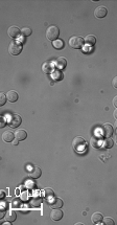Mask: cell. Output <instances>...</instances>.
<instances>
[{
	"mask_svg": "<svg viewBox=\"0 0 117 225\" xmlns=\"http://www.w3.org/2000/svg\"><path fill=\"white\" fill-rule=\"evenodd\" d=\"M86 146H87L86 140H85L83 137H80V136H76V137L73 138L72 147H73V149H74L75 151L82 152V151H84L85 149H86Z\"/></svg>",
	"mask_w": 117,
	"mask_h": 225,
	"instance_id": "1",
	"label": "cell"
},
{
	"mask_svg": "<svg viewBox=\"0 0 117 225\" xmlns=\"http://www.w3.org/2000/svg\"><path fill=\"white\" fill-rule=\"evenodd\" d=\"M60 35V29H58L55 25H51L47 28L46 31V38L50 41H55L57 38Z\"/></svg>",
	"mask_w": 117,
	"mask_h": 225,
	"instance_id": "2",
	"label": "cell"
},
{
	"mask_svg": "<svg viewBox=\"0 0 117 225\" xmlns=\"http://www.w3.org/2000/svg\"><path fill=\"white\" fill-rule=\"evenodd\" d=\"M85 43V40L80 36H73L70 38L69 40V45L71 46L74 49H79V48H82L83 45Z\"/></svg>",
	"mask_w": 117,
	"mask_h": 225,
	"instance_id": "3",
	"label": "cell"
},
{
	"mask_svg": "<svg viewBox=\"0 0 117 225\" xmlns=\"http://www.w3.org/2000/svg\"><path fill=\"white\" fill-rule=\"evenodd\" d=\"M9 51L11 55L13 56H18L19 53L22 51V45L18 41H12L9 45Z\"/></svg>",
	"mask_w": 117,
	"mask_h": 225,
	"instance_id": "4",
	"label": "cell"
},
{
	"mask_svg": "<svg viewBox=\"0 0 117 225\" xmlns=\"http://www.w3.org/2000/svg\"><path fill=\"white\" fill-rule=\"evenodd\" d=\"M22 123V118L18 114H11L9 118V125L12 128H17L18 126H20Z\"/></svg>",
	"mask_w": 117,
	"mask_h": 225,
	"instance_id": "5",
	"label": "cell"
},
{
	"mask_svg": "<svg viewBox=\"0 0 117 225\" xmlns=\"http://www.w3.org/2000/svg\"><path fill=\"white\" fill-rule=\"evenodd\" d=\"M113 127L111 126L110 124H105L104 126L101 127V135L104 136L105 138H109L113 135Z\"/></svg>",
	"mask_w": 117,
	"mask_h": 225,
	"instance_id": "6",
	"label": "cell"
},
{
	"mask_svg": "<svg viewBox=\"0 0 117 225\" xmlns=\"http://www.w3.org/2000/svg\"><path fill=\"white\" fill-rule=\"evenodd\" d=\"M107 14H108V9H107L105 6H101H101H97L96 9H95V11H94L95 17H96V18H99V19H101V18H104V17H106Z\"/></svg>",
	"mask_w": 117,
	"mask_h": 225,
	"instance_id": "7",
	"label": "cell"
},
{
	"mask_svg": "<svg viewBox=\"0 0 117 225\" xmlns=\"http://www.w3.org/2000/svg\"><path fill=\"white\" fill-rule=\"evenodd\" d=\"M28 175L30 178H33V179H38V178L41 177V175H42V172H41V169L38 168V167H33L29 170L28 172Z\"/></svg>",
	"mask_w": 117,
	"mask_h": 225,
	"instance_id": "8",
	"label": "cell"
},
{
	"mask_svg": "<svg viewBox=\"0 0 117 225\" xmlns=\"http://www.w3.org/2000/svg\"><path fill=\"white\" fill-rule=\"evenodd\" d=\"M49 206L51 209H61L63 206V201L60 198H51L49 201Z\"/></svg>",
	"mask_w": 117,
	"mask_h": 225,
	"instance_id": "9",
	"label": "cell"
},
{
	"mask_svg": "<svg viewBox=\"0 0 117 225\" xmlns=\"http://www.w3.org/2000/svg\"><path fill=\"white\" fill-rule=\"evenodd\" d=\"M53 68H55L53 63L50 62V61H46V62L43 63V65H42V71L45 73H52Z\"/></svg>",
	"mask_w": 117,
	"mask_h": 225,
	"instance_id": "10",
	"label": "cell"
},
{
	"mask_svg": "<svg viewBox=\"0 0 117 225\" xmlns=\"http://www.w3.org/2000/svg\"><path fill=\"white\" fill-rule=\"evenodd\" d=\"M63 217V212H61L60 209H53L52 211H51V214H50V218L53 220V221H58V220H61Z\"/></svg>",
	"mask_w": 117,
	"mask_h": 225,
	"instance_id": "11",
	"label": "cell"
},
{
	"mask_svg": "<svg viewBox=\"0 0 117 225\" xmlns=\"http://www.w3.org/2000/svg\"><path fill=\"white\" fill-rule=\"evenodd\" d=\"M20 33H21V29L18 28L17 26H11V27L7 29V34H9V36L11 38H17Z\"/></svg>",
	"mask_w": 117,
	"mask_h": 225,
	"instance_id": "12",
	"label": "cell"
},
{
	"mask_svg": "<svg viewBox=\"0 0 117 225\" xmlns=\"http://www.w3.org/2000/svg\"><path fill=\"white\" fill-rule=\"evenodd\" d=\"M15 138L18 139L19 141L24 140V139L27 138V133L25 130H17L15 132Z\"/></svg>",
	"mask_w": 117,
	"mask_h": 225,
	"instance_id": "13",
	"label": "cell"
},
{
	"mask_svg": "<svg viewBox=\"0 0 117 225\" xmlns=\"http://www.w3.org/2000/svg\"><path fill=\"white\" fill-rule=\"evenodd\" d=\"M14 137H15V134L11 131H5L2 134V139H3L5 143H11V141H13Z\"/></svg>",
	"mask_w": 117,
	"mask_h": 225,
	"instance_id": "14",
	"label": "cell"
},
{
	"mask_svg": "<svg viewBox=\"0 0 117 225\" xmlns=\"http://www.w3.org/2000/svg\"><path fill=\"white\" fill-rule=\"evenodd\" d=\"M55 64L58 68V69H63V68H65L66 65H67V61H66L65 58L60 57V58H58L57 60H55Z\"/></svg>",
	"mask_w": 117,
	"mask_h": 225,
	"instance_id": "15",
	"label": "cell"
},
{
	"mask_svg": "<svg viewBox=\"0 0 117 225\" xmlns=\"http://www.w3.org/2000/svg\"><path fill=\"white\" fill-rule=\"evenodd\" d=\"M6 96H7V100H9V101L11 102V103H15V102L18 101L19 95H18V93H17L16 91H14V90H11V91L7 92Z\"/></svg>",
	"mask_w": 117,
	"mask_h": 225,
	"instance_id": "16",
	"label": "cell"
},
{
	"mask_svg": "<svg viewBox=\"0 0 117 225\" xmlns=\"http://www.w3.org/2000/svg\"><path fill=\"white\" fill-rule=\"evenodd\" d=\"M102 220H104V218H102V215L101 212H94L91 217V221L93 222L94 224H99Z\"/></svg>",
	"mask_w": 117,
	"mask_h": 225,
	"instance_id": "17",
	"label": "cell"
},
{
	"mask_svg": "<svg viewBox=\"0 0 117 225\" xmlns=\"http://www.w3.org/2000/svg\"><path fill=\"white\" fill-rule=\"evenodd\" d=\"M16 218H17V215H16V212H13V211L6 212L5 220L7 222H14L15 220H16Z\"/></svg>",
	"mask_w": 117,
	"mask_h": 225,
	"instance_id": "18",
	"label": "cell"
},
{
	"mask_svg": "<svg viewBox=\"0 0 117 225\" xmlns=\"http://www.w3.org/2000/svg\"><path fill=\"white\" fill-rule=\"evenodd\" d=\"M84 40H85V43H86L87 45H90V46H93L95 42H96V38H95V36H93V35L87 36Z\"/></svg>",
	"mask_w": 117,
	"mask_h": 225,
	"instance_id": "19",
	"label": "cell"
},
{
	"mask_svg": "<svg viewBox=\"0 0 117 225\" xmlns=\"http://www.w3.org/2000/svg\"><path fill=\"white\" fill-rule=\"evenodd\" d=\"M101 143H102L101 140L98 137H96V136L93 138H91V145H92V147H94V148H99V147L101 146Z\"/></svg>",
	"mask_w": 117,
	"mask_h": 225,
	"instance_id": "20",
	"label": "cell"
},
{
	"mask_svg": "<svg viewBox=\"0 0 117 225\" xmlns=\"http://www.w3.org/2000/svg\"><path fill=\"white\" fill-rule=\"evenodd\" d=\"M53 191L51 189H45L43 191V196L44 198H46V199H50V198L53 197Z\"/></svg>",
	"mask_w": 117,
	"mask_h": 225,
	"instance_id": "21",
	"label": "cell"
},
{
	"mask_svg": "<svg viewBox=\"0 0 117 225\" xmlns=\"http://www.w3.org/2000/svg\"><path fill=\"white\" fill-rule=\"evenodd\" d=\"M102 146H104L105 148H107V149L112 148V147H113V140L111 139V137L106 138V139H105L104 143H102Z\"/></svg>",
	"mask_w": 117,
	"mask_h": 225,
	"instance_id": "22",
	"label": "cell"
},
{
	"mask_svg": "<svg viewBox=\"0 0 117 225\" xmlns=\"http://www.w3.org/2000/svg\"><path fill=\"white\" fill-rule=\"evenodd\" d=\"M53 47L57 48V49H62V48L64 47V42H63V40L53 41Z\"/></svg>",
	"mask_w": 117,
	"mask_h": 225,
	"instance_id": "23",
	"label": "cell"
},
{
	"mask_svg": "<svg viewBox=\"0 0 117 225\" xmlns=\"http://www.w3.org/2000/svg\"><path fill=\"white\" fill-rule=\"evenodd\" d=\"M31 33H33V31H31L29 27H23L21 29V34L23 37H28L31 35Z\"/></svg>",
	"mask_w": 117,
	"mask_h": 225,
	"instance_id": "24",
	"label": "cell"
},
{
	"mask_svg": "<svg viewBox=\"0 0 117 225\" xmlns=\"http://www.w3.org/2000/svg\"><path fill=\"white\" fill-rule=\"evenodd\" d=\"M6 100H7L6 94H4L3 92H1V93H0V105H1V106H3V105H5Z\"/></svg>",
	"mask_w": 117,
	"mask_h": 225,
	"instance_id": "25",
	"label": "cell"
},
{
	"mask_svg": "<svg viewBox=\"0 0 117 225\" xmlns=\"http://www.w3.org/2000/svg\"><path fill=\"white\" fill-rule=\"evenodd\" d=\"M104 223L106 224V225H114V224H115V222H114L113 219H111V218H109V217H107V218L104 219Z\"/></svg>",
	"mask_w": 117,
	"mask_h": 225,
	"instance_id": "26",
	"label": "cell"
},
{
	"mask_svg": "<svg viewBox=\"0 0 117 225\" xmlns=\"http://www.w3.org/2000/svg\"><path fill=\"white\" fill-rule=\"evenodd\" d=\"M20 200H18V199H16V200H14L13 201V206L14 207H18V206H20Z\"/></svg>",
	"mask_w": 117,
	"mask_h": 225,
	"instance_id": "27",
	"label": "cell"
},
{
	"mask_svg": "<svg viewBox=\"0 0 117 225\" xmlns=\"http://www.w3.org/2000/svg\"><path fill=\"white\" fill-rule=\"evenodd\" d=\"M112 86L115 88V89H117V77L114 78L113 81H112Z\"/></svg>",
	"mask_w": 117,
	"mask_h": 225,
	"instance_id": "28",
	"label": "cell"
},
{
	"mask_svg": "<svg viewBox=\"0 0 117 225\" xmlns=\"http://www.w3.org/2000/svg\"><path fill=\"white\" fill-rule=\"evenodd\" d=\"M26 185H27L29 189H34V187H35V183H34L33 181H28V182H26Z\"/></svg>",
	"mask_w": 117,
	"mask_h": 225,
	"instance_id": "29",
	"label": "cell"
},
{
	"mask_svg": "<svg viewBox=\"0 0 117 225\" xmlns=\"http://www.w3.org/2000/svg\"><path fill=\"white\" fill-rule=\"evenodd\" d=\"M5 118H4V117H1V122H0V127H1V128H3L4 126H5Z\"/></svg>",
	"mask_w": 117,
	"mask_h": 225,
	"instance_id": "30",
	"label": "cell"
},
{
	"mask_svg": "<svg viewBox=\"0 0 117 225\" xmlns=\"http://www.w3.org/2000/svg\"><path fill=\"white\" fill-rule=\"evenodd\" d=\"M113 105L117 108V96H114V99H113Z\"/></svg>",
	"mask_w": 117,
	"mask_h": 225,
	"instance_id": "31",
	"label": "cell"
},
{
	"mask_svg": "<svg viewBox=\"0 0 117 225\" xmlns=\"http://www.w3.org/2000/svg\"><path fill=\"white\" fill-rule=\"evenodd\" d=\"M12 143H13L14 146H17V145H18V143H19V140H18V139H15V140H13Z\"/></svg>",
	"mask_w": 117,
	"mask_h": 225,
	"instance_id": "32",
	"label": "cell"
},
{
	"mask_svg": "<svg viewBox=\"0 0 117 225\" xmlns=\"http://www.w3.org/2000/svg\"><path fill=\"white\" fill-rule=\"evenodd\" d=\"M114 117L117 119V108L115 109V111H114Z\"/></svg>",
	"mask_w": 117,
	"mask_h": 225,
	"instance_id": "33",
	"label": "cell"
},
{
	"mask_svg": "<svg viewBox=\"0 0 117 225\" xmlns=\"http://www.w3.org/2000/svg\"><path fill=\"white\" fill-rule=\"evenodd\" d=\"M0 195H1V198H4V195L5 194H4V192H1L0 193Z\"/></svg>",
	"mask_w": 117,
	"mask_h": 225,
	"instance_id": "34",
	"label": "cell"
},
{
	"mask_svg": "<svg viewBox=\"0 0 117 225\" xmlns=\"http://www.w3.org/2000/svg\"><path fill=\"white\" fill-rule=\"evenodd\" d=\"M114 127H115V129H116V130H117V119H116L115 124H114Z\"/></svg>",
	"mask_w": 117,
	"mask_h": 225,
	"instance_id": "35",
	"label": "cell"
},
{
	"mask_svg": "<svg viewBox=\"0 0 117 225\" xmlns=\"http://www.w3.org/2000/svg\"><path fill=\"white\" fill-rule=\"evenodd\" d=\"M115 141H116V143H117V135H116V137H115Z\"/></svg>",
	"mask_w": 117,
	"mask_h": 225,
	"instance_id": "36",
	"label": "cell"
}]
</instances>
